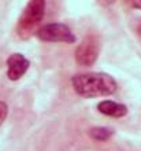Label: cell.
<instances>
[{"instance_id":"obj_5","label":"cell","mask_w":141,"mask_h":151,"mask_svg":"<svg viewBox=\"0 0 141 151\" xmlns=\"http://www.w3.org/2000/svg\"><path fill=\"white\" fill-rule=\"evenodd\" d=\"M30 68V62L25 55L14 52L7 58V77L10 81H18Z\"/></svg>"},{"instance_id":"obj_10","label":"cell","mask_w":141,"mask_h":151,"mask_svg":"<svg viewBox=\"0 0 141 151\" xmlns=\"http://www.w3.org/2000/svg\"><path fill=\"white\" fill-rule=\"evenodd\" d=\"M138 32L141 33V25H140V26H138Z\"/></svg>"},{"instance_id":"obj_8","label":"cell","mask_w":141,"mask_h":151,"mask_svg":"<svg viewBox=\"0 0 141 151\" xmlns=\"http://www.w3.org/2000/svg\"><path fill=\"white\" fill-rule=\"evenodd\" d=\"M8 115V106L6 102H3V100H0V127L4 124V121H6V118H7Z\"/></svg>"},{"instance_id":"obj_2","label":"cell","mask_w":141,"mask_h":151,"mask_svg":"<svg viewBox=\"0 0 141 151\" xmlns=\"http://www.w3.org/2000/svg\"><path fill=\"white\" fill-rule=\"evenodd\" d=\"M45 14V1L44 0H30L25 6L16 22V35L22 40L30 39L41 28V22Z\"/></svg>"},{"instance_id":"obj_6","label":"cell","mask_w":141,"mask_h":151,"mask_svg":"<svg viewBox=\"0 0 141 151\" xmlns=\"http://www.w3.org/2000/svg\"><path fill=\"white\" fill-rule=\"evenodd\" d=\"M97 110L103 115L111 117V118H123L127 115L129 109L123 103H118L114 100H102L97 103Z\"/></svg>"},{"instance_id":"obj_7","label":"cell","mask_w":141,"mask_h":151,"mask_svg":"<svg viewBox=\"0 0 141 151\" xmlns=\"http://www.w3.org/2000/svg\"><path fill=\"white\" fill-rule=\"evenodd\" d=\"M88 135L96 142H107L114 136V129L107 127H93L88 131Z\"/></svg>"},{"instance_id":"obj_3","label":"cell","mask_w":141,"mask_h":151,"mask_svg":"<svg viewBox=\"0 0 141 151\" xmlns=\"http://www.w3.org/2000/svg\"><path fill=\"white\" fill-rule=\"evenodd\" d=\"M100 37L97 35H88L75 48V62L85 68L93 66L100 54Z\"/></svg>"},{"instance_id":"obj_4","label":"cell","mask_w":141,"mask_h":151,"mask_svg":"<svg viewBox=\"0 0 141 151\" xmlns=\"http://www.w3.org/2000/svg\"><path fill=\"white\" fill-rule=\"evenodd\" d=\"M36 36L39 37L41 41L45 43H66L73 44L75 43L74 33L70 30V28L64 24H47L43 25L37 30Z\"/></svg>"},{"instance_id":"obj_1","label":"cell","mask_w":141,"mask_h":151,"mask_svg":"<svg viewBox=\"0 0 141 151\" xmlns=\"http://www.w3.org/2000/svg\"><path fill=\"white\" fill-rule=\"evenodd\" d=\"M71 87L81 98H107L114 95L118 89V84L111 74L102 72L79 73L71 77Z\"/></svg>"},{"instance_id":"obj_9","label":"cell","mask_w":141,"mask_h":151,"mask_svg":"<svg viewBox=\"0 0 141 151\" xmlns=\"http://www.w3.org/2000/svg\"><path fill=\"white\" fill-rule=\"evenodd\" d=\"M127 6L132 8H136V10H141V0H132L127 3Z\"/></svg>"}]
</instances>
